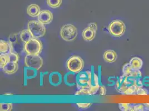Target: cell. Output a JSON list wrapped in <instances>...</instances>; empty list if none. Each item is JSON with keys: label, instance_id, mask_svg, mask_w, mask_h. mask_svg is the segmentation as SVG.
Wrapping results in <instances>:
<instances>
[{"label": "cell", "instance_id": "cell-30", "mask_svg": "<svg viewBox=\"0 0 149 111\" xmlns=\"http://www.w3.org/2000/svg\"><path fill=\"white\" fill-rule=\"evenodd\" d=\"M49 74L48 72H42L40 73V86H42L44 85V77L45 75Z\"/></svg>", "mask_w": 149, "mask_h": 111}, {"label": "cell", "instance_id": "cell-7", "mask_svg": "<svg viewBox=\"0 0 149 111\" xmlns=\"http://www.w3.org/2000/svg\"><path fill=\"white\" fill-rule=\"evenodd\" d=\"M108 29L112 36L116 37H121L126 31V26L121 20L116 19L110 24Z\"/></svg>", "mask_w": 149, "mask_h": 111}, {"label": "cell", "instance_id": "cell-20", "mask_svg": "<svg viewBox=\"0 0 149 111\" xmlns=\"http://www.w3.org/2000/svg\"><path fill=\"white\" fill-rule=\"evenodd\" d=\"M129 63L132 68L136 70H140L143 66V60L137 57H134L132 58Z\"/></svg>", "mask_w": 149, "mask_h": 111}, {"label": "cell", "instance_id": "cell-14", "mask_svg": "<svg viewBox=\"0 0 149 111\" xmlns=\"http://www.w3.org/2000/svg\"><path fill=\"white\" fill-rule=\"evenodd\" d=\"M77 74L71 72L66 74L63 77L65 83L68 86H74L76 84Z\"/></svg>", "mask_w": 149, "mask_h": 111}, {"label": "cell", "instance_id": "cell-8", "mask_svg": "<svg viewBox=\"0 0 149 111\" xmlns=\"http://www.w3.org/2000/svg\"><path fill=\"white\" fill-rule=\"evenodd\" d=\"M24 62L26 67L35 68L37 71L43 65V60L39 55H27L25 56Z\"/></svg>", "mask_w": 149, "mask_h": 111}, {"label": "cell", "instance_id": "cell-25", "mask_svg": "<svg viewBox=\"0 0 149 111\" xmlns=\"http://www.w3.org/2000/svg\"><path fill=\"white\" fill-rule=\"evenodd\" d=\"M13 105L10 103H1L0 104V111H10L13 109Z\"/></svg>", "mask_w": 149, "mask_h": 111}, {"label": "cell", "instance_id": "cell-11", "mask_svg": "<svg viewBox=\"0 0 149 111\" xmlns=\"http://www.w3.org/2000/svg\"><path fill=\"white\" fill-rule=\"evenodd\" d=\"M123 72L125 75H131L136 79L141 78L142 77L141 72L140 70L134 69L131 67L129 63H126L123 67Z\"/></svg>", "mask_w": 149, "mask_h": 111}, {"label": "cell", "instance_id": "cell-28", "mask_svg": "<svg viewBox=\"0 0 149 111\" xmlns=\"http://www.w3.org/2000/svg\"><path fill=\"white\" fill-rule=\"evenodd\" d=\"M148 93H149V92H148V91L146 89L143 88V87H139L137 89L135 94H137V95H147Z\"/></svg>", "mask_w": 149, "mask_h": 111}, {"label": "cell", "instance_id": "cell-35", "mask_svg": "<svg viewBox=\"0 0 149 111\" xmlns=\"http://www.w3.org/2000/svg\"><path fill=\"white\" fill-rule=\"evenodd\" d=\"M146 105H148V106H149V104H146Z\"/></svg>", "mask_w": 149, "mask_h": 111}, {"label": "cell", "instance_id": "cell-6", "mask_svg": "<svg viewBox=\"0 0 149 111\" xmlns=\"http://www.w3.org/2000/svg\"><path fill=\"white\" fill-rule=\"evenodd\" d=\"M27 29L30 31L33 38H36L43 37L46 32L45 25L38 21H30L27 24Z\"/></svg>", "mask_w": 149, "mask_h": 111}, {"label": "cell", "instance_id": "cell-4", "mask_svg": "<svg viewBox=\"0 0 149 111\" xmlns=\"http://www.w3.org/2000/svg\"><path fill=\"white\" fill-rule=\"evenodd\" d=\"M66 67L70 72L77 74L81 72L84 67V61L81 57L72 56L68 60Z\"/></svg>", "mask_w": 149, "mask_h": 111}, {"label": "cell", "instance_id": "cell-19", "mask_svg": "<svg viewBox=\"0 0 149 111\" xmlns=\"http://www.w3.org/2000/svg\"><path fill=\"white\" fill-rule=\"evenodd\" d=\"M24 75L25 80L32 79L37 76V70L35 68L26 66L24 69Z\"/></svg>", "mask_w": 149, "mask_h": 111}, {"label": "cell", "instance_id": "cell-17", "mask_svg": "<svg viewBox=\"0 0 149 111\" xmlns=\"http://www.w3.org/2000/svg\"><path fill=\"white\" fill-rule=\"evenodd\" d=\"M41 12L40 7L37 4L32 3L27 7V13L31 17H36Z\"/></svg>", "mask_w": 149, "mask_h": 111}, {"label": "cell", "instance_id": "cell-32", "mask_svg": "<svg viewBox=\"0 0 149 111\" xmlns=\"http://www.w3.org/2000/svg\"><path fill=\"white\" fill-rule=\"evenodd\" d=\"M16 35H12L10 36L9 38V40H10V42H11V43L14 42L16 41Z\"/></svg>", "mask_w": 149, "mask_h": 111}, {"label": "cell", "instance_id": "cell-23", "mask_svg": "<svg viewBox=\"0 0 149 111\" xmlns=\"http://www.w3.org/2000/svg\"><path fill=\"white\" fill-rule=\"evenodd\" d=\"M46 3L51 8H56L61 5L62 0H46Z\"/></svg>", "mask_w": 149, "mask_h": 111}, {"label": "cell", "instance_id": "cell-34", "mask_svg": "<svg viewBox=\"0 0 149 111\" xmlns=\"http://www.w3.org/2000/svg\"><path fill=\"white\" fill-rule=\"evenodd\" d=\"M5 95H6V96H7V95H9V96H10H10H13V93H5Z\"/></svg>", "mask_w": 149, "mask_h": 111}, {"label": "cell", "instance_id": "cell-24", "mask_svg": "<svg viewBox=\"0 0 149 111\" xmlns=\"http://www.w3.org/2000/svg\"><path fill=\"white\" fill-rule=\"evenodd\" d=\"M135 105L129 103H120L119 108L123 111H134Z\"/></svg>", "mask_w": 149, "mask_h": 111}, {"label": "cell", "instance_id": "cell-29", "mask_svg": "<svg viewBox=\"0 0 149 111\" xmlns=\"http://www.w3.org/2000/svg\"><path fill=\"white\" fill-rule=\"evenodd\" d=\"M77 107L81 109H86L91 106L92 103H77Z\"/></svg>", "mask_w": 149, "mask_h": 111}, {"label": "cell", "instance_id": "cell-3", "mask_svg": "<svg viewBox=\"0 0 149 111\" xmlns=\"http://www.w3.org/2000/svg\"><path fill=\"white\" fill-rule=\"evenodd\" d=\"M42 49V42L36 38H32L24 44V50L27 55H40Z\"/></svg>", "mask_w": 149, "mask_h": 111}, {"label": "cell", "instance_id": "cell-16", "mask_svg": "<svg viewBox=\"0 0 149 111\" xmlns=\"http://www.w3.org/2000/svg\"><path fill=\"white\" fill-rule=\"evenodd\" d=\"M100 84L99 77L93 72V81H92V86L89 90V95L93 96L97 92L99 89Z\"/></svg>", "mask_w": 149, "mask_h": 111}, {"label": "cell", "instance_id": "cell-33", "mask_svg": "<svg viewBox=\"0 0 149 111\" xmlns=\"http://www.w3.org/2000/svg\"><path fill=\"white\" fill-rule=\"evenodd\" d=\"M148 83V86H149V77L146 76L143 79V84L144 85H145V84Z\"/></svg>", "mask_w": 149, "mask_h": 111}, {"label": "cell", "instance_id": "cell-10", "mask_svg": "<svg viewBox=\"0 0 149 111\" xmlns=\"http://www.w3.org/2000/svg\"><path fill=\"white\" fill-rule=\"evenodd\" d=\"M54 18L53 13L48 10H42L37 16L38 21L44 25H48L50 24Z\"/></svg>", "mask_w": 149, "mask_h": 111}, {"label": "cell", "instance_id": "cell-31", "mask_svg": "<svg viewBox=\"0 0 149 111\" xmlns=\"http://www.w3.org/2000/svg\"><path fill=\"white\" fill-rule=\"evenodd\" d=\"M99 93L101 96H105L106 93V89L104 86H100Z\"/></svg>", "mask_w": 149, "mask_h": 111}, {"label": "cell", "instance_id": "cell-15", "mask_svg": "<svg viewBox=\"0 0 149 111\" xmlns=\"http://www.w3.org/2000/svg\"><path fill=\"white\" fill-rule=\"evenodd\" d=\"M103 57L106 62L113 63L116 61L118 55L115 51L112 49H109L106 50L104 52Z\"/></svg>", "mask_w": 149, "mask_h": 111}, {"label": "cell", "instance_id": "cell-13", "mask_svg": "<svg viewBox=\"0 0 149 111\" xmlns=\"http://www.w3.org/2000/svg\"><path fill=\"white\" fill-rule=\"evenodd\" d=\"M13 52L12 43L4 40L0 41V53L1 54H10Z\"/></svg>", "mask_w": 149, "mask_h": 111}, {"label": "cell", "instance_id": "cell-21", "mask_svg": "<svg viewBox=\"0 0 149 111\" xmlns=\"http://www.w3.org/2000/svg\"><path fill=\"white\" fill-rule=\"evenodd\" d=\"M19 37L22 42H23L24 43L29 41L32 38H33L30 31L28 29L21 31L19 35Z\"/></svg>", "mask_w": 149, "mask_h": 111}, {"label": "cell", "instance_id": "cell-2", "mask_svg": "<svg viewBox=\"0 0 149 111\" xmlns=\"http://www.w3.org/2000/svg\"><path fill=\"white\" fill-rule=\"evenodd\" d=\"M93 72L86 71L80 72L76 76V87L78 89L90 90L92 86Z\"/></svg>", "mask_w": 149, "mask_h": 111}, {"label": "cell", "instance_id": "cell-22", "mask_svg": "<svg viewBox=\"0 0 149 111\" xmlns=\"http://www.w3.org/2000/svg\"><path fill=\"white\" fill-rule=\"evenodd\" d=\"M10 62L8 54H1L0 55V68L2 69Z\"/></svg>", "mask_w": 149, "mask_h": 111}, {"label": "cell", "instance_id": "cell-1", "mask_svg": "<svg viewBox=\"0 0 149 111\" xmlns=\"http://www.w3.org/2000/svg\"><path fill=\"white\" fill-rule=\"evenodd\" d=\"M115 88L118 92L127 95L135 94L137 89L136 79L131 75L123 74L116 82Z\"/></svg>", "mask_w": 149, "mask_h": 111}, {"label": "cell", "instance_id": "cell-9", "mask_svg": "<svg viewBox=\"0 0 149 111\" xmlns=\"http://www.w3.org/2000/svg\"><path fill=\"white\" fill-rule=\"evenodd\" d=\"M97 26L96 23L90 24L82 32V38L85 41H91L96 37Z\"/></svg>", "mask_w": 149, "mask_h": 111}, {"label": "cell", "instance_id": "cell-26", "mask_svg": "<svg viewBox=\"0 0 149 111\" xmlns=\"http://www.w3.org/2000/svg\"><path fill=\"white\" fill-rule=\"evenodd\" d=\"M8 55L10 58V62L18 63L19 61V56L17 53L13 52Z\"/></svg>", "mask_w": 149, "mask_h": 111}, {"label": "cell", "instance_id": "cell-18", "mask_svg": "<svg viewBox=\"0 0 149 111\" xmlns=\"http://www.w3.org/2000/svg\"><path fill=\"white\" fill-rule=\"evenodd\" d=\"M19 68L18 63L15 62H8L6 65L2 68L3 72L7 74H15Z\"/></svg>", "mask_w": 149, "mask_h": 111}, {"label": "cell", "instance_id": "cell-5", "mask_svg": "<svg viewBox=\"0 0 149 111\" xmlns=\"http://www.w3.org/2000/svg\"><path fill=\"white\" fill-rule=\"evenodd\" d=\"M78 35L77 28L72 24L63 25L60 30V36L62 39L67 42L73 41Z\"/></svg>", "mask_w": 149, "mask_h": 111}, {"label": "cell", "instance_id": "cell-12", "mask_svg": "<svg viewBox=\"0 0 149 111\" xmlns=\"http://www.w3.org/2000/svg\"><path fill=\"white\" fill-rule=\"evenodd\" d=\"M62 82V76L58 72H52L49 74V82L53 86L57 87L61 85Z\"/></svg>", "mask_w": 149, "mask_h": 111}, {"label": "cell", "instance_id": "cell-27", "mask_svg": "<svg viewBox=\"0 0 149 111\" xmlns=\"http://www.w3.org/2000/svg\"><path fill=\"white\" fill-rule=\"evenodd\" d=\"M75 95L77 96H90L89 90L86 89H78L77 91L75 93Z\"/></svg>", "mask_w": 149, "mask_h": 111}]
</instances>
